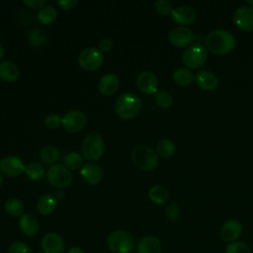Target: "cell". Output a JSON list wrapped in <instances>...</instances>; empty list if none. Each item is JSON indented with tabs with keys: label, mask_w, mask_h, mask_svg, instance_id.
I'll return each instance as SVG.
<instances>
[{
	"label": "cell",
	"mask_w": 253,
	"mask_h": 253,
	"mask_svg": "<svg viewBox=\"0 0 253 253\" xmlns=\"http://www.w3.org/2000/svg\"><path fill=\"white\" fill-rule=\"evenodd\" d=\"M206 46L213 54H226L234 48L235 38L225 30H214L207 36Z\"/></svg>",
	"instance_id": "1"
},
{
	"label": "cell",
	"mask_w": 253,
	"mask_h": 253,
	"mask_svg": "<svg viewBox=\"0 0 253 253\" xmlns=\"http://www.w3.org/2000/svg\"><path fill=\"white\" fill-rule=\"evenodd\" d=\"M141 101L133 93H124L121 95L115 105V111L119 118L123 120H130L134 118L140 111Z\"/></svg>",
	"instance_id": "2"
},
{
	"label": "cell",
	"mask_w": 253,
	"mask_h": 253,
	"mask_svg": "<svg viewBox=\"0 0 253 253\" xmlns=\"http://www.w3.org/2000/svg\"><path fill=\"white\" fill-rule=\"evenodd\" d=\"M104 140L101 134L96 131L88 133L82 141L81 151L83 156L88 160L95 161L100 159L104 154Z\"/></svg>",
	"instance_id": "3"
},
{
	"label": "cell",
	"mask_w": 253,
	"mask_h": 253,
	"mask_svg": "<svg viewBox=\"0 0 253 253\" xmlns=\"http://www.w3.org/2000/svg\"><path fill=\"white\" fill-rule=\"evenodd\" d=\"M109 249L114 253H129L134 246V237L126 230H115L107 238Z\"/></svg>",
	"instance_id": "4"
},
{
	"label": "cell",
	"mask_w": 253,
	"mask_h": 253,
	"mask_svg": "<svg viewBox=\"0 0 253 253\" xmlns=\"http://www.w3.org/2000/svg\"><path fill=\"white\" fill-rule=\"evenodd\" d=\"M133 163L144 171L153 170L158 164V155L156 151L146 145H138L131 152Z\"/></svg>",
	"instance_id": "5"
},
{
	"label": "cell",
	"mask_w": 253,
	"mask_h": 253,
	"mask_svg": "<svg viewBox=\"0 0 253 253\" xmlns=\"http://www.w3.org/2000/svg\"><path fill=\"white\" fill-rule=\"evenodd\" d=\"M207 48L201 42L190 45L183 53L182 61L188 68L196 69L201 67L207 60Z\"/></svg>",
	"instance_id": "6"
},
{
	"label": "cell",
	"mask_w": 253,
	"mask_h": 253,
	"mask_svg": "<svg viewBox=\"0 0 253 253\" xmlns=\"http://www.w3.org/2000/svg\"><path fill=\"white\" fill-rule=\"evenodd\" d=\"M104 61L103 52L99 48L88 47L80 52L78 57L79 65L86 71H94L101 67Z\"/></svg>",
	"instance_id": "7"
},
{
	"label": "cell",
	"mask_w": 253,
	"mask_h": 253,
	"mask_svg": "<svg viewBox=\"0 0 253 253\" xmlns=\"http://www.w3.org/2000/svg\"><path fill=\"white\" fill-rule=\"evenodd\" d=\"M46 178L52 186L60 189L68 187L72 182L71 173L61 164H54L50 166L47 170Z\"/></svg>",
	"instance_id": "8"
},
{
	"label": "cell",
	"mask_w": 253,
	"mask_h": 253,
	"mask_svg": "<svg viewBox=\"0 0 253 253\" xmlns=\"http://www.w3.org/2000/svg\"><path fill=\"white\" fill-rule=\"evenodd\" d=\"M86 121V116L83 112L73 110L64 115L61 124L68 132H77L85 126Z\"/></svg>",
	"instance_id": "9"
},
{
	"label": "cell",
	"mask_w": 253,
	"mask_h": 253,
	"mask_svg": "<svg viewBox=\"0 0 253 253\" xmlns=\"http://www.w3.org/2000/svg\"><path fill=\"white\" fill-rule=\"evenodd\" d=\"M169 42L176 47L189 46L194 41V33L186 27H176L168 35Z\"/></svg>",
	"instance_id": "10"
},
{
	"label": "cell",
	"mask_w": 253,
	"mask_h": 253,
	"mask_svg": "<svg viewBox=\"0 0 253 253\" xmlns=\"http://www.w3.org/2000/svg\"><path fill=\"white\" fill-rule=\"evenodd\" d=\"M233 22L237 28L244 32L253 31V7L242 6L233 13Z\"/></svg>",
	"instance_id": "11"
},
{
	"label": "cell",
	"mask_w": 253,
	"mask_h": 253,
	"mask_svg": "<svg viewBox=\"0 0 253 253\" xmlns=\"http://www.w3.org/2000/svg\"><path fill=\"white\" fill-rule=\"evenodd\" d=\"M0 170L9 177H17L25 172L26 166L19 157L8 155L0 160Z\"/></svg>",
	"instance_id": "12"
},
{
	"label": "cell",
	"mask_w": 253,
	"mask_h": 253,
	"mask_svg": "<svg viewBox=\"0 0 253 253\" xmlns=\"http://www.w3.org/2000/svg\"><path fill=\"white\" fill-rule=\"evenodd\" d=\"M138 89L146 95H152L157 92L158 81L154 73L150 71H141L136 78Z\"/></svg>",
	"instance_id": "13"
},
{
	"label": "cell",
	"mask_w": 253,
	"mask_h": 253,
	"mask_svg": "<svg viewBox=\"0 0 253 253\" xmlns=\"http://www.w3.org/2000/svg\"><path fill=\"white\" fill-rule=\"evenodd\" d=\"M64 248V241L57 233L48 232L42 239V249L44 253H63Z\"/></svg>",
	"instance_id": "14"
},
{
	"label": "cell",
	"mask_w": 253,
	"mask_h": 253,
	"mask_svg": "<svg viewBox=\"0 0 253 253\" xmlns=\"http://www.w3.org/2000/svg\"><path fill=\"white\" fill-rule=\"evenodd\" d=\"M196 11L190 6H179L171 12L172 21L181 26L192 24L196 20Z\"/></svg>",
	"instance_id": "15"
},
{
	"label": "cell",
	"mask_w": 253,
	"mask_h": 253,
	"mask_svg": "<svg viewBox=\"0 0 253 253\" xmlns=\"http://www.w3.org/2000/svg\"><path fill=\"white\" fill-rule=\"evenodd\" d=\"M242 232V225L237 219L226 220L220 228V237L225 242H233L237 240Z\"/></svg>",
	"instance_id": "16"
},
{
	"label": "cell",
	"mask_w": 253,
	"mask_h": 253,
	"mask_svg": "<svg viewBox=\"0 0 253 253\" xmlns=\"http://www.w3.org/2000/svg\"><path fill=\"white\" fill-rule=\"evenodd\" d=\"M82 178L90 185H97L103 179V171L99 165L95 163L85 164L80 171Z\"/></svg>",
	"instance_id": "17"
},
{
	"label": "cell",
	"mask_w": 253,
	"mask_h": 253,
	"mask_svg": "<svg viewBox=\"0 0 253 253\" xmlns=\"http://www.w3.org/2000/svg\"><path fill=\"white\" fill-rule=\"evenodd\" d=\"M120 79L114 73L105 74L98 83V89L105 96L113 95L119 88Z\"/></svg>",
	"instance_id": "18"
},
{
	"label": "cell",
	"mask_w": 253,
	"mask_h": 253,
	"mask_svg": "<svg viewBox=\"0 0 253 253\" xmlns=\"http://www.w3.org/2000/svg\"><path fill=\"white\" fill-rule=\"evenodd\" d=\"M195 81L198 86L206 91L214 90L217 86V77L209 70L198 71L195 75Z\"/></svg>",
	"instance_id": "19"
},
{
	"label": "cell",
	"mask_w": 253,
	"mask_h": 253,
	"mask_svg": "<svg viewBox=\"0 0 253 253\" xmlns=\"http://www.w3.org/2000/svg\"><path fill=\"white\" fill-rule=\"evenodd\" d=\"M20 230L27 236H34L40 229L38 219L31 213H24L19 219Z\"/></svg>",
	"instance_id": "20"
},
{
	"label": "cell",
	"mask_w": 253,
	"mask_h": 253,
	"mask_svg": "<svg viewBox=\"0 0 253 253\" xmlns=\"http://www.w3.org/2000/svg\"><path fill=\"white\" fill-rule=\"evenodd\" d=\"M160 240L152 235L142 237L137 244V253H160L161 252Z\"/></svg>",
	"instance_id": "21"
},
{
	"label": "cell",
	"mask_w": 253,
	"mask_h": 253,
	"mask_svg": "<svg viewBox=\"0 0 253 253\" xmlns=\"http://www.w3.org/2000/svg\"><path fill=\"white\" fill-rule=\"evenodd\" d=\"M20 76L18 66L10 60H4L0 63V79L5 82H15Z\"/></svg>",
	"instance_id": "22"
},
{
	"label": "cell",
	"mask_w": 253,
	"mask_h": 253,
	"mask_svg": "<svg viewBox=\"0 0 253 253\" xmlns=\"http://www.w3.org/2000/svg\"><path fill=\"white\" fill-rule=\"evenodd\" d=\"M56 198L50 194L42 195L37 202V210L42 215H48L55 210Z\"/></svg>",
	"instance_id": "23"
},
{
	"label": "cell",
	"mask_w": 253,
	"mask_h": 253,
	"mask_svg": "<svg viewBox=\"0 0 253 253\" xmlns=\"http://www.w3.org/2000/svg\"><path fill=\"white\" fill-rule=\"evenodd\" d=\"M173 80L177 85L186 87L193 83V81L195 80V76L189 68L180 67L176 69L173 73Z\"/></svg>",
	"instance_id": "24"
},
{
	"label": "cell",
	"mask_w": 253,
	"mask_h": 253,
	"mask_svg": "<svg viewBox=\"0 0 253 253\" xmlns=\"http://www.w3.org/2000/svg\"><path fill=\"white\" fill-rule=\"evenodd\" d=\"M149 199L156 205L165 204L169 198V193L167 189L161 185H155L150 188L148 192Z\"/></svg>",
	"instance_id": "25"
},
{
	"label": "cell",
	"mask_w": 253,
	"mask_h": 253,
	"mask_svg": "<svg viewBox=\"0 0 253 253\" xmlns=\"http://www.w3.org/2000/svg\"><path fill=\"white\" fill-rule=\"evenodd\" d=\"M56 17L57 11L55 10V8L49 5H44L43 7H42L37 15L38 20L43 25H49L53 23L56 20Z\"/></svg>",
	"instance_id": "26"
},
{
	"label": "cell",
	"mask_w": 253,
	"mask_h": 253,
	"mask_svg": "<svg viewBox=\"0 0 253 253\" xmlns=\"http://www.w3.org/2000/svg\"><path fill=\"white\" fill-rule=\"evenodd\" d=\"M4 209L9 215L14 217L21 216L24 214V205L20 200L16 198L8 199L4 205Z\"/></svg>",
	"instance_id": "27"
},
{
	"label": "cell",
	"mask_w": 253,
	"mask_h": 253,
	"mask_svg": "<svg viewBox=\"0 0 253 253\" xmlns=\"http://www.w3.org/2000/svg\"><path fill=\"white\" fill-rule=\"evenodd\" d=\"M175 144L170 139H161L156 144V153L162 158H168L175 152Z\"/></svg>",
	"instance_id": "28"
},
{
	"label": "cell",
	"mask_w": 253,
	"mask_h": 253,
	"mask_svg": "<svg viewBox=\"0 0 253 253\" xmlns=\"http://www.w3.org/2000/svg\"><path fill=\"white\" fill-rule=\"evenodd\" d=\"M25 173L29 179L38 181L44 176V168L39 162H31L26 166Z\"/></svg>",
	"instance_id": "29"
},
{
	"label": "cell",
	"mask_w": 253,
	"mask_h": 253,
	"mask_svg": "<svg viewBox=\"0 0 253 253\" xmlns=\"http://www.w3.org/2000/svg\"><path fill=\"white\" fill-rule=\"evenodd\" d=\"M46 34L42 29H35L30 32L28 37L29 43L34 47H41L46 42Z\"/></svg>",
	"instance_id": "30"
},
{
	"label": "cell",
	"mask_w": 253,
	"mask_h": 253,
	"mask_svg": "<svg viewBox=\"0 0 253 253\" xmlns=\"http://www.w3.org/2000/svg\"><path fill=\"white\" fill-rule=\"evenodd\" d=\"M41 159L46 164H52L59 158V152L56 147L52 145H46L41 150Z\"/></svg>",
	"instance_id": "31"
},
{
	"label": "cell",
	"mask_w": 253,
	"mask_h": 253,
	"mask_svg": "<svg viewBox=\"0 0 253 253\" xmlns=\"http://www.w3.org/2000/svg\"><path fill=\"white\" fill-rule=\"evenodd\" d=\"M83 157L77 152H69L64 158V165L67 169L76 170L82 168L84 165Z\"/></svg>",
	"instance_id": "32"
},
{
	"label": "cell",
	"mask_w": 253,
	"mask_h": 253,
	"mask_svg": "<svg viewBox=\"0 0 253 253\" xmlns=\"http://www.w3.org/2000/svg\"><path fill=\"white\" fill-rule=\"evenodd\" d=\"M173 103L172 95L167 91H159L155 95V104L163 109L169 108Z\"/></svg>",
	"instance_id": "33"
},
{
	"label": "cell",
	"mask_w": 253,
	"mask_h": 253,
	"mask_svg": "<svg viewBox=\"0 0 253 253\" xmlns=\"http://www.w3.org/2000/svg\"><path fill=\"white\" fill-rule=\"evenodd\" d=\"M225 253H252L250 247L243 241L230 242L225 249Z\"/></svg>",
	"instance_id": "34"
},
{
	"label": "cell",
	"mask_w": 253,
	"mask_h": 253,
	"mask_svg": "<svg viewBox=\"0 0 253 253\" xmlns=\"http://www.w3.org/2000/svg\"><path fill=\"white\" fill-rule=\"evenodd\" d=\"M165 214L169 220L177 221L181 215V211L178 204L175 202H172L169 205H167L165 209Z\"/></svg>",
	"instance_id": "35"
},
{
	"label": "cell",
	"mask_w": 253,
	"mask_h": 253,
	"mask_svg": "<svg viewBox=\"0 0 253 253\" xmlns=\"http://www.w3.org/2000/svg\"><path fill=\"white\" fill-rule=\"evenodd\" d=\"M154 8L155 11L161 15V16H166L171 14L172 12V4L170 1L168 0H158L155 2L154 4Z\"/></svg>",
	"instance_id": "36"
},
{
	"label": "cell",
	"mask_w": 253,
	"mask_h": 253,
	"mask_svg": "<svg viewBox=\"0 0 253 253\" xmlns=\"http://www.w3.org/2000/svg\"><path fill=\"white\" fill-rule=\"evenodd\" d=\"M9 253H33L31 247L22 242V241H14L9 245Z\"/></svg>",
	"instance_id": "37"
},
{
	"label": "cell",
	"mask_w": 253,
	"mask_h": 253,
	"mask_svg": "<svg viewBox=\"0 0 253 253\" xmlns=\"http://www.w3.org/2000/svg\"><path fill=\"white\" fill-rule=\"evenodd\" d=\"M61 123L62 118H60L56 114H50L44 120V125L48 128H57Z\"/></svg>",
	"instance_id": "38"
},
{
	"label": "cell",
	"mask_w": 253,
	"mask_h": 253,
	"mask_svg": "<svg viewBox=\"0 0 253 253\" xmlns=\"http://www.w3.org/2000/svg\"><path fill=\"white\" fill-rule=\"evenodd\" d=\"M26 6H28L31 9H41L44 6L45 0H24L23 1Z\"/></svg>",
	"instance_id": "39"
},
{
	"label": "cell",
	"mask_w": 253,
	"mask_h": 253,
	"mask_svg": "<svg viewBox=\"0 0 253 253\" xmlns=\"http://www.w3.org/2000/svg\"><path fill=\"white\" fill-rule=\"evenodd\" d=\"M112 46H113V41L109 38H106L100 42L99 50L102 52H107L112 48Z\"/></svg>",
	"instance_id": "40"
},
{
	"label": "cell",
	"mask_w": 253,
	"mask_h": 253,
	"mask_svg": "<svg viewBox=\"0 0 253 253\" xmlns=\"http://www.w3.org/2000/svg\"><path fill=\"white\" fill-rule=\"evenodd\" d=\"M57 4L62 10H71L72 8L75 7V5L77 4V1L76 0H58Z\"/></svg>",
	"instance_id": "41"
},
{
	"label": "cell",
	"mask_w": 253,
	"mask_h": 253,
	"mask_svg": "<svg viewBox=\"0 0 253 253\" xmlns=\"http://www.w3.org/2000/svg\"><path fill=\"white\" fill-rule=\"evenodd\" d=\"M67 253H84V251H83V249H82L81 247H79V246H73V247H71V248L68 249Z\"/></svg>",
	"instance_id": "42"
},
{
	"label": "cell",
	"mask_w": 253,
	"mask_h": 253,
	"mask_svg": "<svg viewBox=\"0 0 253 253\" xmlns=\"http://www.w3.org/2000/svg\"><path fill=\"white\" fill-rule=\"evenodd\" d=\"M54 197H55L56 199H62V198L64 197V192H63L62 190H58V191L55 192Z\"/></svg>",
	"instance_id": "43"
},
{
	"label": "cell",
	"mask_w": 253,
	"mask_h": 253,
	"mask_svg": "<svg viewBox=\"0 0 253 253\" xmlns=\"http://www.w3.org/2000/svg\"><path fill=\"white\" fill-rule=\"evenodd\" d=\"M3 55H4V47H3V45L0 43V61H1V59L3 58Z\"/></svg>",
	"instance_id": "44"
},
{
	"label": "cell",
	"mask_w": 253,
	"mask_h": 253,
	"mask_svg": "<svg viewBox=\"0 0 253 253\" xmlns=\"http://www.w3.org/2000/svg\"><path fill=\"white\" fill-rule=\"evenodd\" d=\"M2 182H3V176H2V173L0 172V186H1Z\"/></svg>",
	"instance_id": "45"
},
{
	"label": "cell",
	"mask_w": 253,
	"mask_h": 253,
	"mask_svg": "<svg viewBox=\"0 0 253 253\" xmlns=\"http://www.w3.org/2000/svg\"><path fill=\"white\" fill-rule=\"evenodd\" d=\"M247 3H248V4H250V5H252V6H253V1H252V0H248V1H247Z\"/></svg>",
	"instance_id": "46"
},
{
	"label": "cell",
	"mask_w": 253,
	"mask_h": 253,
	"mask_svg": "<svg viewBox=\"0 0 253 253\" xmlns=\"http://www.w3.org/2000/svg\"><path fill=\"white\" fill-rule=\"evenodd\" d=\"M38 253H41V252H38Z\"/></svg>",
	"instance_id": "47"
}]
</instances>
